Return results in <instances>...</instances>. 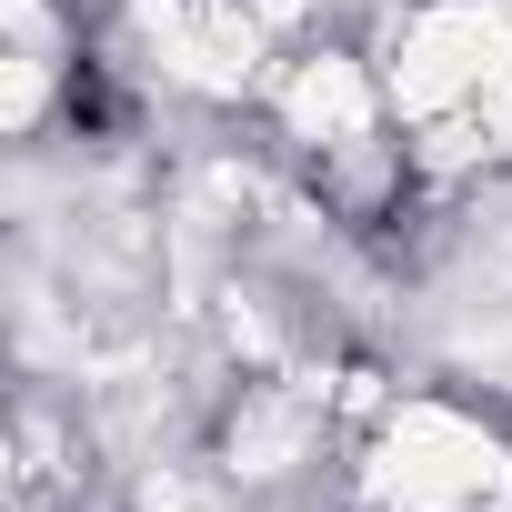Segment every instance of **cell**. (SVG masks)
I'll list each match as a JSON object with an SVG mask.
<instances>
[{"label": "cell", "mask_w": 512, "mask_h": 512, "mask_svg": "<svg viewBox=\"0 0 512 512\" xmlns=\"http://www.w3.org/2000/svg\"><path fill=\"white\" fill-rule=\"evenodd\" d=\"M502 11H512V0H502Z\"/></svg>", "instance_id": "obj_3"}, {"label": "cell", "mask_w": 512, "mask_h": 512, "mask_svg": "<svg viewBox=\"0 0 512 512\" xmlns=\"http://www.w3.org/2000/svg\"><path fill=\"white\" fill-rule=\"evenodd\" d=\"M362 502L372 512H502L512 502V452L482 412H462L442 392H412L372 432Z\"/></svg>", "instance_id": "obj_1"}, {"label": "cell", "mask_w": 512, "mask_h": 512, "mask_svg": "<svg viewBox=\"0 0 512 512\" xmlns=\"http://www.w3.org/2000/svg\"><path fill=\"white\" fill-rule=\"evenodd\" d=\"M382 101H392V91H382L352 51H312V61H292V71H282V141H302L312 161H332V151L372 141Z\"/></svg>", "instance_id": "obj_2"}]
</instances>
